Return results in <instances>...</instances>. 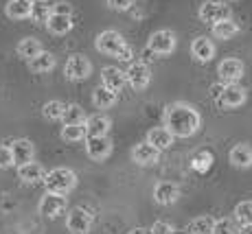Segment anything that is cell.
<instances>
[{
    "instance_id": "obj_1",
    "label": "cell",
    "mask_w": 252,
    "mask_h": 234,
    "mask_svg": "<svg viewBox=\"0 0 252 234\" xmlns=\"http://www.w3.org/2000/svg\"><path fill=\"white\" fill-rule=\"evenodd\" d=\"M164 127L171 131L176 138H191L202 127V116L191 103L187 101H176L164 107Z\"/></svg>"
},
{
    "instance_id": "obj_2",
    "label": "cell",
    "mask_w": 252,
    "mask_h": 234,
    "mask_svg": "<svg viewBox=\"0 0 252 234\" xmlns=\"http://www.w3.org/2000/svg\"><path fill=\"white\" fill-rule=\"evenodd\" d=\"M94 48L99 53H103V55L114 57V59H119V61H129L134 55L132 46H129V44L123 40V35H121L119 31H114V29H108V31L99 33L94 40Z\"/></svg>"
},
{
    "instance_id": "obj_3",
    "label": "cell",
    "mask_w": 252,
    "mask_h": 234,
    "mask_svg": "<svg viewBox=\"0 0 252 234\" xmlns=\"http://www.w3.org/2000/svg\"><path fill=\"white\" fill-rule=\"evenodd\" d=\"M44 188L51 193H60V195H68L70 191H75L77 186V173L68 167H55L44 175Z\"/></svg>"
},
{
    "instance_id": "obj_4",
    "label": "cell",
    "mask_w": 252,
    "mask_h": 234,
    "mask_svg": "<svg viewBox=\"0 0 252 234\" xmlns=\"http://www.w3.org/2000/svg\"><path fill=\"white\" fill-rule=\"evenodd\" d=\"M176 44H178V37L173 31L169 29H160V31H154L147 40V48L154 53V55H171L176 51Z\"/></svg>"
},
{
    "instance_id": "obj_5",
    "label": "cell",
    "mask_w": 252,
    "mask_h": 234,
    "mask_svg": "<svg viewBox=\"0 0 252 234\" xmlns=\"http://www.w3.org/2000/svg\"><path fill=\"white\" fill-rule=\"evenodd\" d=\"M92 223H94V219H92L88 208L84 206L70 208L66 214V230L70 234H88L92 230Z\"/></svg>"
},
{
    "instance_id": "obj_6",
    "label": "cell",
    "mask_w": 252,
    "mask_h": 234,
    "mask_svg": "<svg viewBox=\"0 0 252 234\" xmlns=\"http://www.w3.org/2000/svg\"><path fill=\"white\" fill-rule=\"evenodd\" d=\"M66 208H68V199H66V195L51 193V191H46L44 197H42L40 204H37V212L46 219H57L60 214L66 212Z\"/></svg>"
},
{
    "instance_id": "obj_7",
    "label": "cell",
    "mask_w": 252,
    "mask_h": 234,
    "mask_svg": "<svg viewBox=\"0 0 252 234\" xmlns=\"http://www.w3.org/2000/svg\"><path fill=\"white\" fill-rule=\"evenodd\" d=\"M197 18H200L204 24H215L220 20L230 18V7L224 2V0H206V2L200 4Z\"/></svg>"
},
{
    "instance_id": "obj_8",
    "label": "cell",
    "mask_w": 252,
    "mask_h": 234,
    "mask_svg": "<svg viewBox=\"0 0 252 234\" xmlns=\"http://www.w3.org/2000/svg\"><path fill=\"white\" fill-rule=\"evenodd\" d=\"M125 77H127V84L134 92H143L145 88L152 84V68L145 61H132L129 68L125 70Z\"/></svg>"
},
{
    "instance_id": "obj_9",
    "label": "cell",
    "mask_w": 252,
    "mask_h": 234,
    "mask_svg": "<svg viewBox=\"0 0 252 234\" xmlns=\"http://www.w3.org/2000/svg\"><path fill=\"white\" fill-rule=\"evenodd\" d=\"M86 153L94 162H103L112 155V140L110 136H86Z\"/></svg>"
},
{
    "instance_id": "obj_10",
    "label": "cell",
    "mask_w": 252,
    "mask_h": 234,
    "mask_svg": "<svg viewBox=\"0 0 252 234\" xmlns=\"http://www.w3.org/2000/svg\"><path fill=\"white\" fill-rule=\"evenodd\" d=\"M64 75L70 81H86L92 75V64L86 55H70L66 59Z\"/></svg>"
},
{
    "instance_id": "obj_11",
    "label": "cell",
    "mask_w": 252,
    "mask_h": 234,
    "mask_svg": "<svg viewBox=\"0 0 252 234\" xmlns=\"http://www.w3.org/2000/svg\"><path fill=\"white\" fill-rule=\"evenodd\" d=\"M248 99V92H246L244 86L239 84H226L224 92H221L220 101H217V107L221 110H235V107H241Z\"/></svg>"
},
{
    "instance_id": "obj_12",
    "label": "cell",
    "mask_w": 252,
    "mask_h": 234,
    "mask_svg": "<svg viewBox=\"0 0 252 234\" xmlns=\"http://www.w3.org/2000/svg\"><path fill=\"white\" fill-rule=\"evenodd\" d=\"M217 75H220L221 84H239L241 77L246 75V66L241 59L226 57V59L220 61V66H217Z\"/></svg>"
},
{
    "instance_id": "obj_13",
    "label": "cell",
    "mask_w": 252,
    "mask_h": 234,
    "mask_svg": "<svg viewBox=\"0 0 252 234\" xmlns=\"http://www.w3.org/2000/svg\"><path fill=\"white\" fill-rule=\"evenodd\" d=\"M158 160H160V149H156L152 143H147V140L138 143L136 147L132 149V162L138 164V167H152Z\"/></svg>"
},
{
    "instance_id": "obj_14",
    "label": "cell",
    "mask_w": 252,
    "mask_h": 234,
    "mask_svg": "<svg viewBox=\"0 0 252 234\" xmlns=\"http://www.w3.org/2000/svg\"><path fill=\"white\" fill-rule=\"evenodd\" d=\"M180 199V188L173 182H158L154 186V202L158 206H171Z\"/></svg>"
},
{
    "instance_id": "obj_15",
    "label": "cell",
    "mask_w": 252,
    "mask_h": 234,
    "mask_svg": "<svg viewBox=\"0 0 252 234\" xmlns=\"http://www.w3.org/2000/svg\"><path fill=\"white\" fill-rule=\"evenodd\" d=\"M9 147H11L16 167L27 164V162H33V158H35V147H33V143L29 138H16L13 143H9Z\"/></svg>"
},
{
    "instance_id": "obj_16",
    "label": "cell",
    "mask_w": 252,
    "mask_h": 234,
    "mask_svg": "<svg viewBox=\"0 0 252 234\" xmlns=\"http://www.w3.org/2000/svg\"><path fill=\"white\" fill-rule=\"evenodd\" d=\"M191 55L195 57V61H200V64H208V61H213V57H215V44L206 35L195 37V40L191 42Z\"/></svg>"
},
{
    "instance_id": "obj_17",
    "label": "cell",
    "mask_w": 252,
    "mask_h": 234,
    "mask_svg": "<svg viewBox=\"0 0 252 234\" xmlns=\"http://www.w3.org/2000/svg\"><path fill=\"white\" fill-rule=\"evenodd\" d=\"M101 84L119 94V92L123 90V86L127 84V77H125V72L121 70L119 66H105L103 70H101Z\"/></svg>"
},
{
    "instance_id": "obj_18",
    "label": "cell",
    "mask_w": 252,
    "mask_h": 234,
    "mask_svg": "<svg viewBox=\"0 0 252 234\" xmlns=\"http://www.w3.org/2000/svg\"><path fill=\"white\" fill-rule=\"evenodd\" d=\"M44 175H46L44 167H42V164H37L35 160L18 167V177H20L24 184H31V186H33V184L44 182Z\"/></svg>"
},
{
    "instance_id": "obj_19",
    "label": "cell",
    "mask_w": 252,
    "mask_h": 234,
    "mask_svg": "<svg viewBox=\"0 0 252 234\" xmlns=\"http://www.w3.org/2000/svg\"><path fill=\"white\" fill-rule=\"evenodd\" d=\"M31 9L33 0H9L4 4V16L9 20H27V18H31Z\"/></svg>"
},
{
    "instance_id": "obj_20",
    "label": "cell",
    "mask_w": 252,
    "mask_h": 234,
    "mask_svg": "<svg viewBox=\"0 0 252 234\" xmlns=\"http://www.w3.org/2000/svg\"><path fill=\"white\" fill-rule=\"evenodd\" d=\"M228 160L235 169H250L252 167V147L246 143H239L230 149Z\"/></svg>"
},
{
    "instance_id": "obj_21",
    "label": "cell",
    "mask_w": 252,
    "mask_h": 234,
    "mask_svg": "<svg viewBox=\"0 0 252 234\" xmlns=\"http://www.w3.org/2000/svg\"><path fill=\"white\" fill-rule=\"evenodd\" d=\"M147 143H152L156 149H160V151H167V149H171L173 147V140H176V136L171 134L167 127H154V129H149L147 131Z\"/></svg>"
},
{
    "instance_id": "obj_22",
    "label": "cell",
    "mask_w": 252,
    "mask_h": 234,
    "mask_svg": "<svg viewBox=\"0 0 252 234\" xmlns=\"http://www.w3.org/2000/svg\"><path fill=\"white\" fill-rule=\"evenodd\" d=\"M116 99H119V94L114 90H110V88H105L103 84L94 88V92H92V105L96 110H110L116 103Z\"/></svg>"
},
{
    "instance_id": "obj_23",
    "label": "cell",
    "mask_w": 252,
    "mask_h": 234,
    "mask_svg": "<svg viewBox=\"0 0 252 234\" xmlns=\"http://www.w3.org/2000/svg\"><path fill=\"white\" fill-rule=\"evenodd\" d=\"M110 127H112V120L105 114H92V116H88V120H86V131H88V136H108Z\"/></svg>"
},
{
    "instance_id": "obj_24",
    "label": "cell",
    "mask_w": 252,
    "mask_h": 234,
    "mask_svg": "<svg viewBox=\"0 0 252 234\" xmlns=\"http://www.w3.org/2000/svg\"><path fill=\"white\" fill-rule=\"evenodd\" d=\"M29 68H31V72H35V75H46V72H51L53 68H55V55L48 51H42L40 55L29 59Z\"/></svg>"
},
{
    "instance_id": "obj_25",
    "label": "cell",
    "mask_w": 252,
    "mask_h": 234,
    "mask_svg": "<svg viewBox=\"0 0 252 234\" xmlns=\"http://www.w3.org/2000/svg\"><path fill=\"white\" fill-rule=\"evenodd\" d=\"M239 33V24H237L232 18H226V20H220L213 24V37L217 40H232V37Z\"/></svg>"
},
{
    "instance_id": "obj_26",
    "label": "cell",
    "mask_w": 252,
    "mask_h": 234,
    "mask_svg": "<svg viewBox=\"0 0 252 234\" xmlns=\"http://www.w3.org/2000/svg\"><path fill=\"white\" fill-rule=\"evenodd\" d=\"M46 29L53 35H66L72 29V16H62V13H53L46 22Z\"/></svg>"
},
{
    "instance_id": "obj_27",
    "label": "cell",
    "mask_w": 252,
    "mask_h": 234,
    "mask_svg": "<svg viewBox=\"0 0 252 234\" xmlns=\"http://www.w3.org/2000/svg\"><path fill=\"white\" fill-rule=\"evenodd\" d=\"M53 16V2L51 0H33L31 20L35 24H46L48 18Z\"/></svg>"
},
{
    "instance_id": "obj_28",
    "label": "cell",
    "mask_w": 252,
    "mask_h": 234,
    "mask_svg": "<svg viewBox=\"0 0 252 234\" xmlns=\"http://www.w3.org/2000/svg\"><path fill=\"white\" fill-rule=\"evenodd\" d=\"M18 55L22 57V59H33L35 55H40L44 48H42L40 40H35V37H24V40H20V44H18Z\"/></svg>"
},
{
    "instance_id": "obj_29",
    "label": "cell",
    "mask_w": 252,
    "mask_h": 234,
    "mask_svg": "<svg viewBox=\"0 0 252 234\" xmlns=\"http://www.w3.org/2000/svg\"><path fill=\"white\" fill-rule=\"evenodd\" d=\"M88 120V114L84 112V107L79 103H68L66 105V112H64V118L62 123L64 125H86Z\"/></svg>"
},
{
    "instance_id": "obj_30",
    "label": "cell",
    "mask_w": 252,
    "mask_h": 234,
    "mask_svg": "<svg viewBox=\"0 0 252 234\" xmlns=\"http://www.w3.org/2000/svg\"><path fill=\"white\" fill-rule=\"evenodd\" d=\"M189 234H213L215 230V219L211 214H202V217H195L191 223H189Z\"/></svg>"
},
{
    "instance_id": "obj_31",
    "label": "cell",
    "mask_w": 252,
    "mask_h": 234,
    "mask_svg": "<svg viewBox=\"0 0 252 234\" xmlns=\"http://www.w3.org/2000/svg\"><path fill=\"white\" fill-rule=\"evenodd\" d=\"M64 112H66V103H62L57 99L46 101L44 107H42V114H44L46 120H62L64 118Z\"/></svg>"
},
{
    "instance_id": "obj_32",
    "label": "cell",
    "mask_w": 252,
    "mask_h": 234,
    "mask_svg": "<svg viewBox=\"0 0 252 234\" xmlns=\"http://www.w3.org/2000/svg\"><path fill=\"white\" fill-rule=\"evenodd\" d=\"M88 131H86V125H64L62 127V138L66 143H79V140H86Z\"/></svg>"
},
{
    "instance_id": "obj_33",
    "label": "cell",
    "mask_w": 252,
    "mask_h": 234,
    "mask_svg": "<svg viewBox=\"0 0 252 234\" xmlns=\"http://www.w3.org/2000/svg\"><path fill=\"white\" fill-rule=\"evenodd\" d=\"M235 221L239 223V226H246V223H252V202L250 199H246V202H239L235 206Z\"/></svg>"
},
{
    "instance_id": "obj_34",
    "label": "cell",
    "mask_w": 252,
    "mask_h": 234,
    "mask_svg": "<svg viewBox=\"0 0 252 234\" xmlns=\"http://www.w3.org/2000/svg\"><path fill=\"white\" fill-rule=\"evenodd\" d=\"M213 234H237L235 219H228V217L215 219V230H213Z\"/></svg>"
},
{
    "instance_id": "obj_35",
    "label": "cell",
    "mask_w": 252,
    "mask_h": 234,
    "mask_svg": "<svg viewBox=\"0 0 252 234\" xmlns=\"http://www.w3.org/2000/svg\"><path fill=\"white\" fill-rule=\"evenodd\" d=\"M13 153H11V147H0V169H9V167H13Z\"/></svg>"
},
{
    "instance_id": "obj_36",
    "label": "cell",
    "mask_w": 252,
    "mask_h": 234,
    "mask_svg": "<svg viewBox=\"0 0 252 234\" xmlns=\"http://www.w3.org/2000/svg\"><path fill=\"white\" fill-rule=\"evenodd\" d=\"M105 2H108V7L112 9V11H127V9L134 7L136 0H105Z\"/></svg>"
},
{
    "instance_id": "obj_37",
    "label": "cell",
    "mask_w": 252,
    "mask_h": 234,
    "mask_svg": "<svg viewBox=\"0 0 252 234\" xmlns=\"http://www.w3.org/2000/svg\"><path fill=\"white\" fill-rule=\"evenodd\" d=\"M53 13H62V16H72V7L64 0L60 2H53Z\"/></svg>"
},
{
    "instance_id": "obj_38",
    "label": "cell",
    "mask_w": 252,
    "mask_h": 234,
    "mask_svg": "<svg viewBox=\"0 0 252 234\" xmlns=\"http://www.w3.org/2000/svg\"><path fill=\"white\" fill-rule=\"evenodd\" d=\"M224 86H226V84H221V81H220V84H213V86H211V99L215 101V103L220 101L221 92H224Z\"/></svg>"
},
{
    "instance_id": "obj_39",
    "label": "cell",
    "mask_w": 252,
    "mask_h": 234,
    "mask_svg": "<svg viewBox=\"0 0 252 234\" xmlns=\"http://www.w3.org/2000/svg\"><path fill=\"white\" fill-rule=\"evenodd\" d=\"M237 234H252V223H246V226H239Z\"/></svg>"
},
{
    "instance_id": "obj_40",
    "label": "cell",
    "mask_w": 252,
    "mask_h": 234,
    "mask_svg": "<svg viewBox=\"0 0 252 234\" xmlns=\"http://www.w3.org/2000/svg\"><path fill=\"white\" fill-rule=\"evenodd\" d=\"M132 234H149L147 230H132Z\"/></svg>"
},
{
    "instance_id": "obj_41",
    "label": "cell",
    "mask_w": 252,
    "mask_h": 234,
    "mask_svg": "<svg viewBox=\"0 0 252 234\" xmlns=\"http://www.w3.org/2000/svg\"><path fill=\"white\" fill-rule=\"evenodd\" d=\"M226 2H235V0H226Z\"/></svg>"
}]
</instances>
